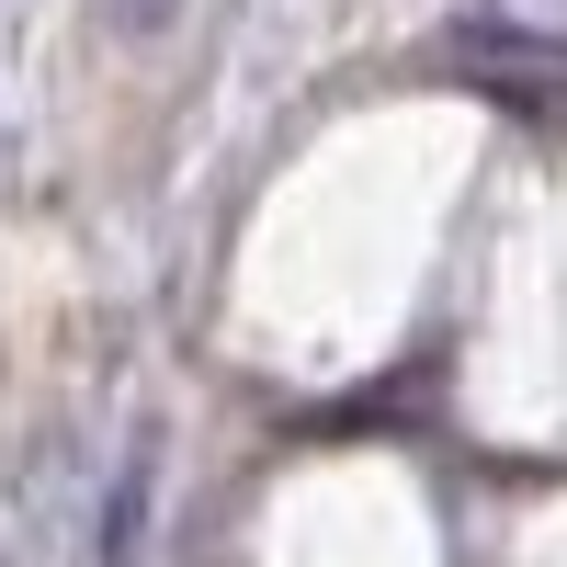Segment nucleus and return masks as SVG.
<instances>
[{"instance_id":"1","label":"nucleus","mask_w":567,"mask_h":567,"mask_svg":"<svg viewBox=\"0 0 567 567\" xmlns=\"http://www.w3.org/2000/svg\"><path fill=\"white\" fill-rule=\"evenodd\" d=\"M148 499H159V443H125L103 511H91V567H136V545H148Z\"/></svg>"},{"instance_id":"2","label":"nucleus","mask_w":567,"mask_h":567,"mask_svg":"<svg viewBox=\"0 0 567 567\" xmlns=\"http://www.w3.org/2000/svg\"><path fill=\"white\" fill-rule=\"evenodd\" d=\"M171 12H182V0H114V34H159Z\"/></svg>"}]
</instances>
